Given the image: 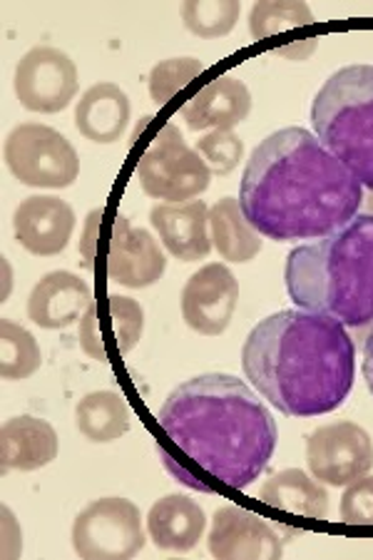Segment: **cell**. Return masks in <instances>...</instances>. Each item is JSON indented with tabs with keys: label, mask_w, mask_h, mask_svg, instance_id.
Listing matches in <instances>:
<instances>
[{
	"label": "cell",
	"mask_w": 373,
	"mask_h": 560,
	"mask_svg": "<svg viewBox=\"0 0 373 560\" xmlns=\"http://www.w3.org/2000/svg\"><path fill=\"white\" fill-rule=\"evenodd\" d=\"M240 302V282L226 265H205L182 289V319L202 337H220Z\"/></svg>",
	"instance_id": "obj_11"
},
{
	"label": "cell",
	"mask_w": 373,
	"mask_h": 560,
	"mask_svg": "<svg viewBox=\"0 0 373 560\" xmlns=\"http://www.w3.org/2000/svg\"><path fill=\"white\" fill-rule=\"evenodd\" d=\"M43 364L38 339L15 324L13 319L0 322V374L11 382H25Z\"/></svg>",
	"instance_id": "obj_24"
},
{
	"label": "cell",
	"mask_w": 373,
	"mask_h": 560,
	"mask_svg": "<svg viewBox=\"0 0 373 560\" xmlns=\"http://www.w3.org/2000/svg\"><path fill=\"white\" fill-rule=\"evenodd\" d=\"M93 304V289L72 272H50L33 287L28 319L40 329H68Z\"/></svg>",
	"instance_id": "obj_16"
},
{
	"label": "cell",
	"mask_w": 373,
	"mask_h": 560,
	"mask_svg": "<svg viewBox=\"0 0 373 560\" xmlns=\"http://www.w3.org/2000/svg\"><path fill=\"white\" fill-rule=\"evenodd\" d=\"M207 548L217 560H279L284 556V538L257 513L224 505L214 513Z\"/></svg>",
	"instance_id": "obj_12"
},
{
	"label": "cell",
	"mask_w": 373,
	"mask_h": 560,
	"mask_svg": "<svg viewBox=\"0 0 373 560\" xmlns=\"http://www.w3.org/2000/svg\"><path fill=\"white\" fill-rule=\"evenodd\" d=\"M3 162L15 183L25 187L66 189L80 177V158L72 142L38 122H23L8 132Z\"/></svg>",
	"instance_id": "obj_6"
},
{
	"label": "cell",
	"mask_w": 373,
	"mask_h": 560,
	"mask_svg": "<svg viewBox=\"0 0 373 560\" xmlns=\"http://www.w3.org/2000/svg\"><path fill=\"white\" fill-rule=\"evenodd\" d=\"M3 272H5V287H3V300H8V292H11V265L3 259Z\"/></svg>",
	"instance_id": "obj_35"
},
{
	"label": "cell",
	"mask_w": 373,
	"mask_h": 560,
	"mask_svg": "<svg viewBox=\"0 0 373 560\" xmlns=\"http://www.w3.org/2000/svg\"><path fill=\"white\" fill-rule=\"evenodd\" d=\"M107 310L113 316V334L117 341V351L120 354H130V351L140 345L144 331V312L142 306L130 300V296L113 294L107 300Z\"/></svg>",
	"instance_id": "obj_29"
},
{
	"label": "cell",
	"mask_w": 373,
	"mask_h": 560,
	"mask_svg": "<svg viewBox=\"0 0 373 560\" xmlns=\"http://www.w3.org/2000/svg\"><path fill=\"white\" fill-rule=\"evenodd\" d=\"M72 548L83 560H127L144 548L140 509L127 499H100L72 523Z\"/></svg>",
	"instance_id": "obj_8"
},
{
	"label": "cell",
	"mask_w": 373,
	"mask_h": 560,
	"mask_svg": "<svg viewBox=\"0 0 373 560\" xmlns=\"http://www.w3.org/2000/svg\"><path fill=\"white\" fill-rule=\"evenodd\" d=\"M242 15V3L236 0H187L179 5V18L185 28L202 40L224 38L234 31Z\"/></svg>",
	"instance_id": "obj_25"
},
{
	"label": "cell",
	"mask_w": 373,
	"mask_h": 560,
	"mask_svg": "<svg viewBox=\"0 0 373 560\" xmlns=\"http://www.w3.org/2000/svg\"><path fill=\"white\" fill-rule=\"evenodd\" d=\"M167 269V257L160 242L142 228H132L125 214L117 217L110 247H107V277L127 289L158 284Z\"/></svg>",
	"instance_id": "obj_13"
},
{
	"label": "cell",
	"mask_w": 373,
	"mask_h": 560,
	"mask_svg": "<svg viewBox=\"0 0 373 560\" xmlns=\"http://www.w3.org/2000/svg\"><path fill=\"white\" fill-rule=\"evenodd\" d=\"M259 501L277 511L314 521H326L329 516V493L324 483L299 468H287V471L271 476L259 489Z\"/></svg>",
	"instance_id": "obj_21"
},
{
	"label": "cell",
	"mask_w": 373,
	"mask_h": 560,
	"mask_svg": "<svg viewBox=\"0 0 373 560\" xmlns=\"http://www.w3.org/2000/svg\"><path fill=\"white\" fill-rule=\"evenodd\" d=\"M150 222L158 230L162 245L179 261H199L212 252L209 207L205 202L154 205Z\"/></svg>",
	"instance_id": "obj_17"
},
{
	"label": "cell",
	"mask_w": 373,
	"mask_h": 560,
	"mask_svg": "<svg viewBox=\"0 0 373 560\" xmlns=\"http://www.w3.org/2000/svg\"><path fill=\"white\" fill-rule=\"evenodd\" d=\"M308 471L326 486H349L373 468V441L353 421H334L314 429L306 439Z\"/></svg>",
	"instance_id": "obj_10"
},
{
	"label": "cell",
	"mask_w": 373,
	"mask_h": 560,
	"mask_svg": "<svg viewBox=\"0 0 373 560\" xmlns=\"http://www.w3.org/2000/svg\"><path fill=\"white\" fill-rule=\"evenodd\" d=\"M316 23L312 8L291 0H261L249 13V35L254 40H267L271 35Z\"/></svg>",
	"instance_id": "obj_26"
},
{
	"label": "cell",
	"mask_w": 373,
	"mask_h": 560,
	"mask_svg": "<svg viewBox=\"0 0 373 560\" xmlns=\"http://www.w3.org/2000/svg\"><path fill=\"white\" fill-rule=\"evenodd\" d=\"M314 135L373 192V66L336 70L312 103Z\"/></svg>",
	"instance_id": "obj_5"
},
{
	"label": "cell",
	"mask_w": 373,
	"mask_h": 560,
	"mask_svg": "<svg viewBox=\"0 0 373 560\" xmlns=\"http://www.w3.org/2000/svg\"><path fill=\"white\" fill-rule=\"evenodd\" d=\"M58 433L38 417H13L0 431V460L3 471H40L58 458Z\"/></svg>",
	"instance_id": "obj_18"
},
{
	"label": "cell",
	"mask_w": 373,
	"mask_h": 560,
	"mask_svg": "<svg viewBox=\"0 0 373 560\" xmlns=\"http://www.w3.org/2000/svg\"><path fill=\"white\" fill-rule=\"evenodd\" d=\"M80 347H83L85 354L95 361H107V349H105V339L103 331H100V316H97V304L93 302L85 310L83 319H80Z\"/></svg>",
	"instance_id": "obj_31"
},
{
	"label": "cell",
	"mask_w": 373,
	"mask_h": 560,
	"mask_svg": "<svg viewBox=\"0 0 373 560\" xmlns=\"http://www.w3.org/2000/svg\"><path fill=\"white\" fill-rule=\"evenodd\" d=\"M103 214L105 210L103 207H97L88 214L85 220V230H83V237H80V252H83V265L88 269H93L95 272V261H97V232H100V222H103Z\"/></svg>",
	"instance_id": "obj_32"
},
{
	"label": "cell",
	"mask_w": 373,
	"mask_h": 560,
	"mask_svg": "<svg viewBox=\"0 0 373 560\" xmlns=\"http://www.w3.org/2000/svg\"><path fill=\"white\" fill-rule=\"evenodd\" d=\"M242 369L261 399L284 417H324L349 399L357 347L331 316L284 310L249 331Z\"/></svg>",
	"instance_id": "obj_3"
},
{
	"label": "cell",
	"mask_w": 373,
	"mask_h": 560,
	"mask_svg": "<svg viewBox=\"0 0 373 560\" xmlns=\"http://www.w3.org/2000/svg\"><path fill=\"white\" fill-rule=\"evenodd\" d=\"M205 72V62L197 58H170L150 70L148 90L158 105H167L182 88H187Z\"/></svg>",
	"instance_id": "obj_27"
},
{
	"label": "cell",
	"mask_w": 373,
	"mask_h": 560,
	"mask_svg": "<svg viewBox=\"0 0 373 560\" xmlns=\"http://www.w3.org/2000/svg\"><path fill=\"white\" fill-rule=\"evenodd\" d=\"M252 113L249 88L232 75H220L179 107L189 130H234Z\"/></svg>",
	"instance_id": "obj_15"
},
{
	"label": "cell",
	"mask_w": 373,
	"mask_h": 560,
	"mask_svg": "<svg viewBox=\"0 0 373 560\" xmlns=\"http://www.w3.org/2000/svg\"><path fill=\"white\" fill-rule=\"evenodd\" d=\"M339 513L349 526H373V476H363L346 486Z\"/></svg>",
	"instance_id": "obj_30"
},
{
	"label": "cell",
	"mask_w": 373,
	"mask_h": 560,
	"mask_svg": "<svg viewBox=\"0 0 373 560\" xmlns=\"http://www.w3.org/2000/svg\"><path fill=\"white\" fill-rule=\"evenodd\" d=\"M284 282L291 302L343 327L373 324V214H357L329 237L289 252Z\"/></svg>",
	"instance_id": "obj_4"
},
{
	"label": "cell",
	"mask_w": 373,
	"mask_h": 560,
	"mask_svg": "<svg viewBox=\"0 0 373 560\" xmlns=\"http://www.w3.org/2000/svg\"><path fill=\"white\" fill-rule=\"evenodd\" d=\"M80 433L93 444H113L130 431V409L120 394L93 392L75 406Z\"/></svg>",
	"instance_id": "obj_23"
},
{
	"label": "cell",
	"mask_w": 373,
	"mask_h": 560,
	"mask_svg": "<svg viewBox=\"0 0 373 560\" xmlns=\"http://www.w3.org/2000/svg\"><path fill=\"white\" fill-rule=\"evenodd\" d=\"M158 427L189 466L234 491L257 481L279 441L269 406L230 374L179 384L162 404Z\"/></svg>",
	"instance_id": "obj_2"
},
{
	"label": "cell",
	"mask_w": 373,
	"mask_h": 560,
	"mask_svg": "<svg viewBox=\"0 0 373 560\" xmlns=\"http://www.w3.org/2000/svg\"><path fill=\"white\" fill-rule=\"evenodd\" d=\"M316 48H318V40L306 38V40L284 45V48H277L275 52H277V56H284V58H291V60H306L308 56H312V52H316Z\"/></svg>",
	"instance_id": "obj_33"
},
{
	"label": "cell",
	"mask_w": 373,
	"mask_h": 560,
	"mask_svg": "<svg viewBox=\"0 0 373 560\" xmlns=\"http://www.w3.org/2000/svg\"><path fill=\"white\" fill-rule=\"evenodd\" d=\"M361 369H363V378H366V386L369 392L373 394V329L363 341V361H361Z\"/></svg>",
	"instance_id": "obj_34"
},
{
	"label": "cell",
	"mask_w": 373,
	"mask_h": 560,
	"mask_svg": "<svg viewBox=\"0 0 373 560\" xmlns=\"http://www.w3.org/2000/svg\"><path fill=\"white\" fill-rule=\"evenodd\" d=\"M130 97L115 83H95L88 88L75 107V125L85 140L113 144L130 125Z\"/></svg>",
	"instance_id": "obj_20"
},
{
	"label": "cell",
	"mask_w": 373,
	"mask_h": 560,
	"mask_svg": "<svg viewBox=\"0 0 373 560\" xmlns=\"http://www.w3.org/2000/svg\"><path fill=\"white\" fill-rule=\"evenodd\" d=\"M142 192L160 202H189L212 183V170L189 148L175 122H167L138 162Z\"/></svg>",
	"instance_id": "obj_7"
},
{
	"label": "cell",
	"mask_w": 373,
	"mask_h": 560,
	"mask_svg": "<svg viewBox=\"0 0 373 560\" xmlns=\"http://www.w3.org/2000/svg\"><path fill=\"white\" fill-rule=\"evenodd\" d=\"M13 88L25 110L40 115L62 113L75 101L80 88L78 66L53 45H35L18 62Z\"/></svg>",
	"instance_id": "obj_9"
},
{
	"label": "cell",
	"mask_w": 373,
	"mask_h": 560,
	"mask_svg": "<svg viewBox=\"0 0 373 560\" xmlns=\"http://www.w3.org/2000/svg\"><path fill=\"white\" fill-rule=\"evenodd\" d=\"M209 234L214 249L232 265H247L261 252L259 232L252 228L234 197H222L214 207H209Z\"/></svg>",
	"instance_id": "obj_22"
},
{
	"label": "cell",
	"mask_w": 373,
	"mask_h": 560,
	"mask_svg": "<svg viewBox=\"0 0 373 560\" xmlns=\"http://www.w3.org/2000/svg\"><path fill=\"white\" fill-rule=\"evenodd\" d=\"M13 232L31 255L56 257L70 245L75 232V210L53 195L25 197L13 214Z\"/></svg>",
	"instance_id": "obj_14"
},
{
	"label": "cell",
	"mask_w": 373,
	"mask_h": 560,
	"mask_svg": "<svg viewBox=\"0 0 373 560\" xmlns=\"http://www.w3.org/2000/svg\"><path fill=\"white\" fill-rule=\"evenodd\" d=\"M240 205L275 242H316L346 228L363 185L306 128H284L257 144L244 167Z\"/></svg>",
	"instance_id": "obj_1"
},
{
	"label": "cell",
	"mask_w": 373,
	"mask_h": 560,
	"mask_svg": "<svg viewBox=\"0 0 373 560\" xmlns=\"http://www.w3.org/2000/svg\"><path fill=\"white\" fill-rule=\"evenodd\" d=\"M205 526L207 516L202 505L182 493L154 501L148 513V533L152 544L162 550H175V553H187V550L197 548L205 536Z\"/></svg>",
	"instance_id": "obj_19"
},
{
	"label": "cell",
	"mask_w": 373,
	"mask_h": 560,
	"mask_svg": "<svg viewBox=\"0 0 373 560\" xmlns=\"http://www.w3.org/2000/svg\"><path fill=\"white\" fill-rule=\"evenodd\" d=\"M214 175H230L244 158V142L234 130H212L195 148Z\"/></svg>",
	"instance_id": "obj_28"
}]
</instances>
